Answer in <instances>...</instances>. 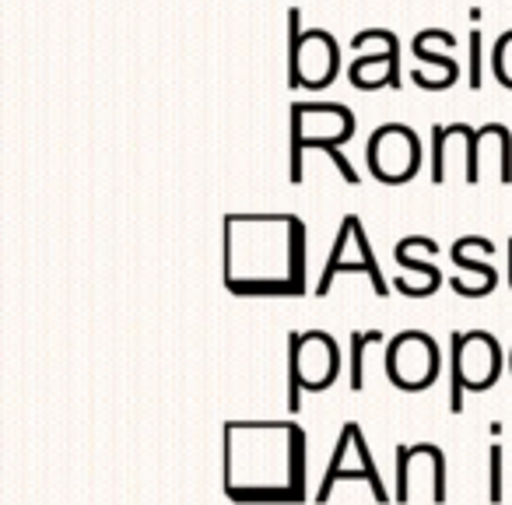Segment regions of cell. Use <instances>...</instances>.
Instances as JSON below:
<instances>
[{
    "mask_svg": "<svg viewBox=\"0 0 512 505\" xmlns=\"http://www.w3.org/2000/svg\"><path fill=\"white\" fill-rule=\"evenodd\" d=\"M502 369V351L491 341V334H456L453 337V393H449V411H463V383L470 390H484L498 379Z\"/></svg>",
    "mask_w": 512,
    "mask_h": 505,
    "instance_id": "6da1fadb",
    "label": "cell"
},
{
    "mask_svg": "<svg viewBox=\"0 0 512 505\" xmlns=\"http://www.w3.org/2000/svg\"><path fill=\"white\" fill-rule=\"evenodd\" d=\"M337 369H341V351L327 334H320V330L292 334V386H288L292 397H288V407L299 411V386L323 390L337 376Z\"/></svg>",
    "mask_w": 512,
    "mask_h": 505,
    "instance_id": "7a4b0ae2",
    "label": "cell"
},
{
    "mask_svg": "<svg viewBox=\"0 0 512 505\" xmlns=\"http://www.w3.org/2000/svg\"><path fill=\"white\" fill-rule=\"evenodd\" d=\"M439 372V351H435L432 337L421 330H407L386 351V376L400 390H425Z\"/></svg>",
    "mask_w": 512,
    "mask_h": 505,
    "instance_id": "3957f363",
    "label": "cell"
},
{
    "mask_svg": "<svg viewBox=\"0 0 512 505\" xmlns=\"http://www.w3.org/2000/svg\"><path fill=\"white\" fill-rule=\"evenodd\" d=\"M337 71V46L327 32L292 36V88H327Z\"/></svg>",
    "mask_w": 512,
    "mask_h": 505,
    "instance_id": "277c9868",
    "label": "cell"
},
{
    "mask_svg": "<svg viewBox=\"0 0 512 505\" xmlns=\"http://www.w3.org/2000/svg\"><path fill=\"white\" fill-rule=\"evenodd\" d=\"M379 341V330H369V334H355V351H351V390H362L365 386V372H362V351L369 344Z\"/></svg>",
    "mask_w": 512,
    "mask_h": 505,
    "instance_id": "5b68a950",
    "label": "cell"
},
{
    "mask_svg": "<svg viewBox=\"0 0 512 505\" xmlns=\"http://www.w3.org/2000/svg\"><path fill=\"white\" fill-rule=\"evenodd\" d=\"M505 477H502V449H491V502H502L505 498Z\"/></svg>",
    "mask_w": 512,
    "mask_h": 505,
    "instance_id": "8992f818",
    "label": "cell"
},
{
    "mask_svg": "<svg viewBox=\"0 0 512 505\" xmlns=\"http://www.w3.org/2000/svg\"><path fill=\"white\" fill-rule=\"evenodd\" d=\"M470 50H474V71H470V88H481V67H477V57H481V32L470 36Z\"/></svg>",
    "mask_w": 512,
    "mask_h": 505,
    "instance_id": "52a82bcc",
    "label": "cell"
}]
</instances>
